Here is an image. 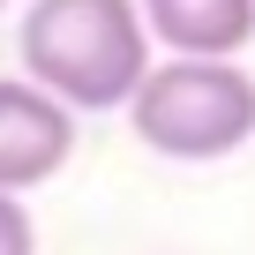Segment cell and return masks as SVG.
Listing matches in <instances>:
<instances>
[{"label": "cell", "instance_id": "cell-1", "mask_svg": "<svg viewBox=\"0 0 255 255\" xmlns=\"http://www.w3.org/2000/svg\"><path fill=\"white\" fill-rule=\"evenodd\" d=\"M23 83H38L68 113H128L135 83L150 75V30L135 0H30L15 30Z\"/></svg>", "mask_w": 255, "mask_h": 255}, {"label": "cell", "instance_id": "cell-2", "mask_svg": "<svg viewBox=\"0 0 255 255\" xmlns=\"http://www.w3.org/2000/svg\"><path fill=\"white\" fill-rule=\"evenodd\" d=\"M135 143L180 165L233 158L255 135V75L233 60H150V75L128 98Z\"/></svg>", "mask_w": 255, "mask_h": 255}, {"label": "cell", "instance_id": "cell-3", "mask_svg": "<svg viewBox=\"0 0 255 255\" xmlns=\"http://www.w3.org/2000/svg\"><path fill=\"white\" fill-rule=\"evenodd\" d=\"M68 158H75V113L23 75H0V195L23 203V188H45Z\"/></svg>", "mask_w": 255, "mask_h": 255}, {"label": "cell", "instance_id": "cell-4", "mask_svg": "<svg viewBox=\"0 0 255 255\" xmlns=\"http://www.w3.org/2000/svg\"><path fill=\"white\" fill-rule=\"evenodd\" d=\"M165 60H240L255 45V0H135Z\"/></svg>", "mask_w": 255, "mask_h": 255}, {"label": "cell", "instance_id": "cell-5", "mask_svg": "<svg viewBox=\"0 0 255 255\" xmlns=\"http://www.w3.org/2000/svg\"><path fill=\"white\" fill-rule=\"evenodd\" d=\"M0 255H38V218L15 195H0Z\"/></svg>", "mask_w": 255, "mask_h": 255}, {"label": "cell", "instance_id": "cell-6", "mask_svg": "<svg viewBox=\"0 0 255 255\" xmlns=\"http://www.w3.org/2000/svg\"><path fill=\"white\" fill-rule=\"evenodd\" d=\"M0 8H8V0H0Z\"/></svg>", "mask_w": 255, "mask_h": 255}]
</instances>
